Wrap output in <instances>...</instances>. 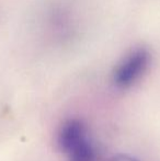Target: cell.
<instances>
[{
    "label": "cell",
    "mask_w": 160,
    "mask_h": 161,
    "mask_svg": "<svg viewBox=\"0 0 160 161\" xmlns=\"http://www.w3.org/2000/svg\"><path fill=\"white\" fill-rule=\"evenodd\" d=\"M150 53L144 47H138L125 56L113 72V82L118 88L126 89L134 85L146 71L150 63Z\"/></svg>",
    "instance_id": "7a4b0ae2"
},
{
    "label": "cell",
    "mask_w": 160,
    "mask_h": 161,
    "mask_svg": "<svg viewBox=\"0 0 160 161\" xmlns=\"http://www.w3.org/2000/svg\"><path fill=\"white\" fill-rule=\"evenodd\" d=\"M58 146L68 161H96V150L87 128L79 119H69L58 133Z\"/></svg>",
    "instance_id": "6da1fadb"
},
{
    "label": "cell",
    "mask_w": 160,
    "mask_h": 161,
    "mask_svg": "<svg viewBox=\"0 0 160 161\" xmlns=\"http://www.w3.org/2000/svg\"><path fill=\"white\" fill-rule=\"evenodd\" d=\"M107 161H138V160H136L135 158L130 157V156H127V155H118V156H114V157L110 158V159Z\"/></svg>",
    "instance_id": "3957f363"
}]
</instances>
